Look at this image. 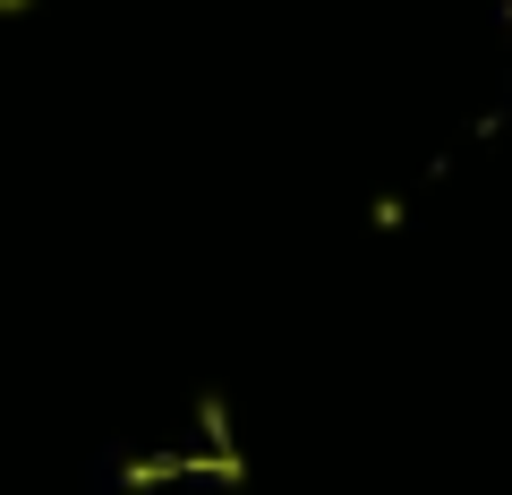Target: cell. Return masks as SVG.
<instances>
[{"label": "cell", "mask_w": 512, "mask_h": 495, "mask_svg": "<svg viewBox=\"0 0 512 495\" xmlns=\"http://www.w3.org/2000/svg\"><path fill=\"white\" fill-rule=\"evenodd\" d=\"M0 9H26V0H0Z\"/></svg>", "instance_id": "obj_1"}]
</instances>
